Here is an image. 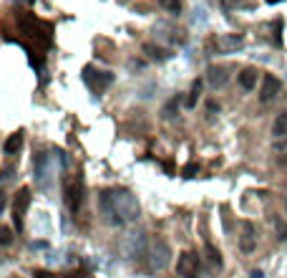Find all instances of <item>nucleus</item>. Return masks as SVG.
Segmentation results:
<instances>
[{
    "label": "nucleus",
    "instance_id": "nucleus-1",
    "mask_svg": "<svg viewBox=\"0 0 287 278\" xmlns=\"http://www.w3.org/2000/svg\"><path fill=\"white\" fill-rule=\"evenodd\" d=\"M18 25H20V31H23L28 38H33L36 43H40L43 48H51L53 36H51V25H48V23L38 21L36 16H20Z\"/></svg>",
    "mask_w": 287,
    "mask_h": 278
},
{
    "label": "nucleus",
    "instance_id": "nucleus-2",
    "mask_svg": "<svg viewBox=\"0 0 287 278\" xmlns=\"http://www.w3.org/2000/svg\"><path fill=\"white\" fill-rule=\"evenodd\" d=\"M111 200L116 205V210L121 215V220H136L139 217V202H136V197L131 192H126V190H116V192H111Z\"/></svg>",
    "mask_w": 287,
    "mask_h": 278
},
{
    "label": "nucleus",
    "instance_id": "nucleus-3",
    "mask_svg": "<svg viewBox=\"0 0 287 278\" xmlns=\"http://www.w3.org/2000/svg\"><path fill=\"white\" fill-rule=\"evenodd\" d=\"M83 79H86V84H88L96 94H101V91H106V89L111 86L114 74H109V71H94L91 66H86V68H83Z\"/></svg>",
    "mask_w": 287,
    "mask_h": 278
},
{
    "label": "nucleus",
    "instance_id": "nucleus-4",
    "mask_svg": "<svg viewBox=\"0 0 287 278\" xmlns=\"http://www.w3.org/2000/svg\"><path fill=\"white\" fill-rule=\"evenodd\" d=\"M28 205H30V190H28V187H20L18 192H15V200H13V220H15V230L23 228L25 213H28Z\"/></svg>",
    "mask_w": 287,
    "mask_h": 278
},
{
    "label": "nucleus",
    "instance_id": "nucleus-5",
    "mask_svg": "<svg viewBox=\"0 0 287 278\" xmlns=\"http://www.w3.org/2000/svg\"><path fill=\"white\" fill-rule=\"evenodd\" d=\"M176 273L181 278H196L199 276V256L191 251H184L176 260Z\"/></svg>",
    "mask_w": 287,
    "mask_h": 278
},
{
    "label": "nucleus",
    "instance_id": "nucleus-6",
    "mask_svg": "<svg viewBox=\"0 0 287 278\" xmlns=\"http://www.w3.org/2000/svg\"><path fill=\"white\" fill-rule=\"evenodd\" d=\"M149 260H151V268H166L169 266V256H172V251H169V245H166L164 240H154L151 243V251H149Z\"/></svg>",
    "mask_w": 287,
    "mask_h": 278
},
{
    "label": "nucleus",
    "instance_id": "nucleus-7",
    "mask_svg": "<svg viewBox=\"0 0 287 278\" xmlns=\"http://www.w3.org/2000/svg\"><path fill=\"white\" fill-rule=\"evenodd\" d=\"M66 200H68V208L73 213L81 208V202H83V180L81 177H76L66 185Z\"/></svg>",
    "mask_w": 287,
    "mask_h": 278
},
{
    "label": "nucleus",
    "instance_id": "nucleus-8",
    "mask_svg": "<svg viewBox=\"0 0 287 278\" xmlns=\"http://www.w3.org/2000/svg\"><path fill=\"white\" fill-rule=\"evenodd\" d=\"M282 91V84H280V79L277 76H272V74H267L265 79H262V89H260V99L265 101H272V99H277V94Z\"/></svg>",
    "mask_w": 287,
    "mask_h": 278
},
{
    "label": "nucleus",
    "instance_id": "nucleus-9",
    "mask_svg": "<svg viewBox=\"0 0 287 278\" xmlns=\"http://www.w3.org/2000/svg\"><path fill=\"white\" fill-rule=\"evenodd\" d=\"M257 245V233H254V225L252 223H242V235H239V248L245 253H252Z\"/></svg>",
    "mask_w": 287,
    "mask_h": 278
},
{
    "label": "nucleus",
    "instance_id": "nucleus-10",
    "mask_svg": "<svg viewBox=\"0 0 287 278\" xmlns=\"http://www.w3.org/2000/svg\"><path fill=\"white\" fill-rule=\"evenodd\" d=\"M227 79H230V74H227L224 66H209L207 68V81H209L211 89H222L227 84Z\"/></svg>",
    "mask_w": 287,
    "mask_h": 278
},
{
    "label": "nucleus",
    "instance_id": "nucleus-11",
    "mask_svg": "<svg viewBox=\"0 0 287 278\" xmlns=\"http://www.w3.org/2000/svg\"><path fill=\"white\" fill-rule=\"evenodd\" d=\"M257 74H260V71L252 68V66L242 68V74H239V86H242V89H245V91H252L254 86H257Z\"/></svg>",
    "mask_w": 287,
    "mask_h": 278
},
{
    "label": "nucleus",
    "instance_id": "nucleus-12",
    "mask_svg": "<svg viewBox=\"0 0 287 278\" xmlns=\"http://www.w3.org/2000/svg\"><path fill=\"white\" fill-rule=\"evenodd\" d=\"M242 36H222L219 41H217V46H219V51L222 53H232V51H237V48H242Z\"/></svg>",
    "mask_w": 287,
    "mask_h": 278
},
{
    "label": "nucleus",
    "instance_id": "nucleus-13",
    "mask_svg": "<svg viewBox=\"0 0 287 278\" xmlns=\"http://www.w3.org/2000/svg\"><path fill=\"white\" fill-rule=\"evenodd\" d=\"M20 147H23V131H15V134H10V137L5 139L3 152H5V154H18Z\"/></svg>",
    "mask_w": 287,
    "mask_h": 278
},
{
    "label": "nucleus",
    "instance_id": "nucleus-14",
    "mask_svg": "<svg viewBox=\"0 0 287 278\" xmlns=\"http://www.w3.org/2000/svg\"><path fill=\"white\" fill-rule=\"evenodd\" d=\"M272 134L277 139H287V114H280L275 124H272Z\"/></svg>",
    "mask_w": 287,
    "mask_h": 278
},
{
    "label": "nucleus",
    "instance_id": "nucleus-15",
    "mask_svg": "<svg viewBox=\"0 0 287 278\" xmlns=\"http://www.w3.org/2000/svg\"><path fill=\"white\" fill-rule=\"evenodd\" d=\"M207 258H209V263H211V266L222 268V253L217 251L214 245H209V243H207Z\"/></svg>",
    "mask_w": 287,
    "mask_h": 278
},
{
    "label": "nucleus",
    "instance_id": "nucleus-16",
    "mask_svg": "<svg viewBox=\"0 0 287 278\" xmlns=\"http://www.w3.org/2000/svg\"><path fill=\"white\" fill-rule=\"evenodd\" d=\"M199 91H202V81H194L191 84V91H189V99H187V107H196V101H199Z\"/></svg>",
    "mask_w": 287,
    "mask_h": 278
},
{
    "label": "nucleus",
    "instance_id": "nucleus-17",
    "mask_svg": "<svg viewBox=\"0 0 287 278\" xmlns=\"http://www.w3.org/2000/svg\"><path fill=\"white\" fill-rule=\"evenodd\" d=\"M159 5H161L164 10L174 13V16H179V13H181V0H159Z\"/></svg>",
    "mask_w": 287,
    "mask_h": 278
},
{
    "label": "nucleus",
    "instance_id": "nucleus-18",
    "mask_svg": "<svg viewBox=\"0 0 287 278\" xmlns=\"http://www.w3.org/2000/svg\"><path fill=\"white\" fill-rule=\"evenodd\" d=\"M144 51H146L151 58H166V56H169L166 51H161V48H156V46H151V43H146V46H144Z\"/></svg>",
    "mask_w": 287,
    "mask_h": 278
},
{
    "label": "nucleus",
    "instance_id": "nucleus-19",
    "mask_svg": "<svg viewBox=\"0 0 287 278\" xmlns=\"http://www.w3.org/2000/svg\"><path fill=\"white\" fill-rule=\"evenodd\" d=\"M10 243H13V230L0 228V245H10Z\"/></svg>",
    "mask_w": 287,
    "mask_h": 278
},
{
    "label": "nucleus",
    "instance_id": "nucleus-20",
    "mask_svg": "<svg viewBox=\"0 0 287 278\" xmlns=\"http://www.w3.org/2000/svg\"><path fill=\"white\" fill-rule=\"evenodd\" d=\"M275 152H277V154H287V139L275 144Z\"/></svg>",
    "mask_w": 287,
    "mask_h": 278
},
{
    "label": "nucleus",
    "instance_id": "nucleus-21",
    "mask_svg": "<svg viewBox=\"0 0 287 278\" xmlns=\"http://www.w3.org/2000/svg\"><path fill=\"white\" fill-rule=\"evenodd\" d=\"M196 170H199L196 165H187V167H184V177H194V172H196Z\"/></svg>",
    "mask_w": 287,
    "mask_h": 278
},
{
    "label": "nucleus",
    "instance_id": "nucleus-22",
    "mask_svg": "<svg viewBox=\"0 0 287 278\" xmlns=\"http://www.w3.org/2000/svg\"><path fill=\"white\" fill-rule=\"evenodd\" d=\"M33 278H56V276L48 271H33Z\"/></svg>",
    "mask_w": 287,
    "mask_h": 278
},
{
    "label": "nucleus",
    "instance_id": "nucleus-23",
    "mask_svg": "<svg viewBox=\"0 0 287 278\" xmlns=\"http://www.w3.org/2000/svg\"><path fill=\"white\" fill-rule=\"evenodd\" d=\"M3 208H5V192L0 190V213H3Z\"/></svg>",
    "mask_w": 287,
    "mask_h": 278
},
{
    "label": "nucleus",
    "instance_id": "nucleus-24",
    "mask_svg": "<svg viewBox=\"0 0 287 278\" xmlns=\"http://www.w3.org/2000/svg\"><path fill=\"white\" fill-rule=\"evenodd\" d=\"M252 278H262V271H252Z\"/></svg>",
    "mask_w": 287,
    "mask_h": 278
},
{
    "label": "nucleus",
    "instance_id": "nucleus-25",
    "mask_svg": "<svg viewBox=\"0 0 287 278\" xmlns=\"http://www.w3.org/2000/svg\"><path fill=\"white\" fill-rule=\"evenodd\" d=\"M267 3H269V5H275V3H280V0H267Z\"/></svg>",
    "mask_w": 287,
    "mask_h": 278
},
{
    "label": "nucleus",
    "instance_id": "nucleus-26",
    "mask_svg": "<svg viewBox=\"0 0 287 278\" xmlns=\"http://www.w3.org/2000/svg\"><path fill=\"white\" fill-rule=\"evenodd\" d=\"M25 3H36V0H25Z\"/></svg>",
    "mask_w": 287,
    "mask_h": 278
},
{
    "label": "nucleus",
    "instance_id": "nucleus-27",
    "mask_svg": "<svg viewBox=\"0 0 287 278\" xmlns=\"http://www.w3.org/2000/svg\"><path fill=\"white\" fill-rule=\"evenodd\" d=\"M285 208H287V197H285Z\"/></svg>",
    "mask_w": 287,
    "mask_h": 278
}]
</instances>
